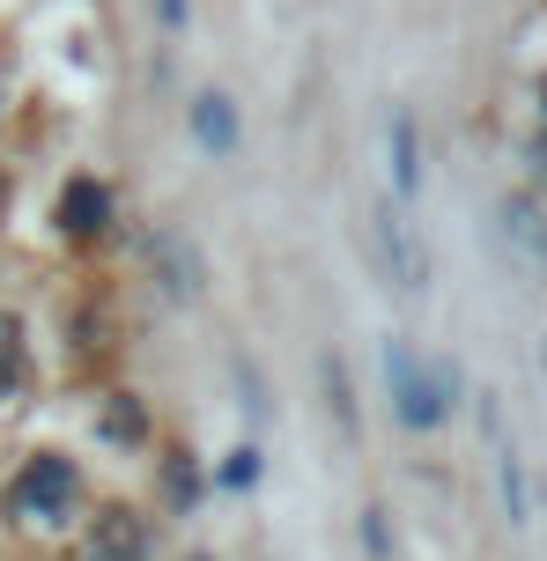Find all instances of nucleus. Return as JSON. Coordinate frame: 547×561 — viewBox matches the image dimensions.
Instances as JSON below:
<instances>
[{
    "label": "nucleus",
    "instance_id": "f257e3e1",
    "mask_svg": "<svg viewBox=\"0 0 547 561\" xmlns=\"http://www.w3.org/2000/svg\"><path fill=\"white\" fill-rule=\"evenodd\" d=\"M385 392L400 428H444L452 399H459V369L452 363H422L407 340H385Z\"/></svg>",
    "mask_w": 547,
    "mask_h": 561
},
{
    "label": "nucleus",
    "instance_id": "f03ea898",
    "mask_svg": "<svg viewBox=\"0 0 547 561\" xmlns=\"http://www.w3.org/2000/svg\"><path fill=\"white\" fill-rule=\"evenodd\" d=\"M75 503H82V466L67 450H30L23 473L8 480V510L23 525H67Z\"/></svg>",
    "mask_w": 547,
    "mask_h": 561
},
{
    "label": "nucleus",
    "instance_id": "7ed1b4c3",
    "mask_svg": "<svg viewBox=\"0 0 547 561\" xmlns=\"http://www.w3.org/2000/svg\"><path fill=\"white\" fill-rule=\"evenodd\" d=\"M363 244H371V266L400 296H422L430 288V252H422V237L407 222V199H377L371 215H363Z\"/></svg>",
    "mask_w": 547,
    "mask_h": 561
},
{
    "label": "nucleus",
    "instance_id": "20e7f679",
    "mask_svg": "<svg viewBox=\"0 0 547 561\" xmlns=\"http://www.w3.org/2000/svg\"><path fill=\"white\" fill-rule=\"evenodd\" d=\"M82 561H156V517H141V510H96L82 533Z\"/></svg>",
    "mask_w": 547,
    "mask_h": 561
},
{
    "label": "nucleus",
    "instance_id": "39448f33",
    "mask_svg": "<svg viewBox=\"0 0 547 561\" xmlns=\"http://www.w3.org/2000/svg\"><path fill=\"white\" fill-rule=\"evenodd\" d=\"M118 222V193L104 185V178H67L59 185V199H53V229L59 237H75V244H89V237H104V229Z\"/></svg>",
    "mask_w": 547,
    "mask_h": 561
},
{
    "label": "nucleus",
    "instance_id": "423d86ee",
    "mask_svg": "<svg viewBox=\"0 0 547 561\" xmlns=\"http://www.w3.org/2000/svg\"><path fill=\"white\" fill-rule=\"evenodd\" d=\"M503 244H511V259H518L525 274H547V215L525 193L503 199Z\"/></svg>",
    "mask_w": 547,
    "mask_h": 561
},
{
    "label": "nucleus",
    "instance_id": "0eeeda50",
    "mask_svg": "<svg viewBox=\"0 0 547 561\" xmlns=\"http://www.w3.org/2000/svg\"><path fill=\"white\" fill-rule=\"evenodd\" d=\"M385 156H392V199L422 193V134H414V112L385 118Z\"/></svg>",
    "mask_w": 547,
    "mask_h": 561
},
{
    "label": "nucleus",
    "instance_id": "6e6552de",
    "mask_svg": "<svg viewBox=\"0 0 547 561\" xmlns=\"http://www.w3.org/2000/svg\"><path fill=\"white\" fill-rule=\"evenodd\" d=\"M96 436H104L112 450H141L148 444V399L141 392H112L104 414H96Z\"/></svg>",
    "mask_w": 547,
    "mask_h": 561
},
{
    "label": "nucleus",
    "instance_id": "1a4fd4ad",
    "mask_svg": "<svg viewBox=\"0 0 547 561\" xmlns=\"http://www.w3.org/2000/svg\"><path fill=\"white\" fill-rule=\"evenodd\" d=\"M193 140H201L207 156H230V148H237V112H230V96H215V89H207L201 104H193Z\"/></svg>",
    "mask_w": 547,
    "mask_h": 561
},
{
    "label": "nucleus",
    "instance_id": "9d476101",
    "mask_svg": "<svg viewBox=\"0 0 547 561\" xmlns=\"http://www.w3.org/2000/svg\"><path fill=\"white\" fill-rule=\"evenodd\" d=\"M30 392V340H23V318L0 310V399Z\"/></svg>",
    "mask_w": 547,
    "mask_h": 561
},
{
    "label": "nucleus",
    "instance_id": "9b49d317",
    "mask_svg": "<svg viewBox=\"0 0 547 561\" xmlns=\"http://www.w3.org/2000/svg\"><path fill=\"white\" fill-rule=\"evenodd\" d=\"M260 444H237L230 458H223V466H215V480H223V488H230V495H252V488H260Z\"/></svg>",
    "mask_w": 547,
    "mask_h": 561
},
{
    "label": "nucleus",
    "instance_id": "f8f14e48",
    "mask_svg": "<svg viewBox=\"0 0 547 561\" xmlns=\"http://www.w3.org/2000/svg\"><path fill=\"white\" fill-rule=\"evenodd\" d=\"M495 480H503V510H511V525H525V466L511 444H495Z\"/></svg>",
    "mask_w": 547,
    "mask_h": 561
},
{
    "label": "nucleus",
    "instance_id": "ddd939ff",
    "mask_svg": "<svg viewBox=\"0 0 547 561\" xmlns=\"http://www.w3.org/2000/svg\"><path fill=\"white\" fill-rule=\"evenodd\" d=\"M163 495H171V510H193V503H201V473H193V458H185V450L163 466Z\"/></svg>",
    "mask_w": 547,
    "mask_h": 561
},
{
    "label": "nucleus",
    "instance_id": "4468645a",
    "mask_svg": "<svg viewBox=\"0 0 547 561\" xmlns=\"http://www.w3.org/2000/svg\"><path fill=\"white\" fill-rule=\"evenodd\" d=\"M326 392H333V421H341V428H355V399H347L341 363H326Z\"/></svg>",
    "mask_w": 547,
    "mask_h": 561
},
{
    "label": "nucleus",
    "instance_id": "2eb2a0df",
    "mask_svg": "<svg viewBox=\"0 0 547 561\" xmlns=\"http://www.w3.org/2000/svg\"><path fill=\"white\" fill-rule=\"evenodd\" d=\"M363 547H371V561L392 554V533H385V510H363Z\"/></svg>",
    "mask_w": 547,
    "mask_h": 561
},
{
    "label": "nucleus",
    "instance_id": "dca6fc26",
    "mask_svg": "<svg viewBox=\"0 0 547 561\" xmlns=\"http://www.w3.org/2000/svg\"><path fill=\"white\" fill-rule=\"evenodd\" d=\"M156 15H163V30H185L193 23V0H156Z\"/></svg>",
    "mask_w": 547,
    "mask_h": 561
},
{
    "label": "nucleus",
    "instance_id": "f3484780",
    "mask_svg": "<svg viewBox=\"0 0 547 561\" xmlns=\"http://www.w3.org/2000/svg\"><path fill=\"white\" fill-rule=\"evenodd\" d=\"M185 561H207V554H185Z\"/></svg>",
    "mask_w": 547,
    "mask_h": 561
}]
</instances>
